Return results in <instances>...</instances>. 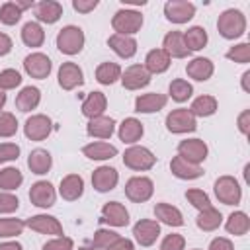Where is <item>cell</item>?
<instances>
[{
    "instance_id": "1",
    "label": "cell",
    "mask_w": 250,
    "mask_h": 250,
    "mask_svg": "<svg viewBox=\"0 0 250 250\" xmlns=\"http://www.w3.org/2000/svg\"><path fill=\"white\" fill-rule=\"evenodd\" d=\"M217 29L225 39H238L246 31V16L240 10L229 8L219 16Z\"/></svg>"
},
{
    "instance_id": "2",
    "label": "cell",
    "mask_w": 250,
    "mask_h": 250,
    "mask_svg": "<svg viewBox=\"0 0 250 250\" xmlns=\"http://www.w3.org/2000/svg\"><path fill=\"white\" fill-rule=\"evenodd\" d=\"M111 27L119 35H133L143 27V14L131 8H121L111 18Z\"/></svg>"
},
{
    "instance_id": "3",
    "label": "cell",
    "mask_w": 250,
    "mask_h": 250,
    "mask_svg": "<svg viewBox=\"0 0 250 250\" xmlns=\"http://www.w3.org/2000/svg\"><path fill=\"white\" fill-rule=\"evenodd\" d=\"M84 31L78 25H64L57 33V47L64 55H78L84 47Z\"/></svg>"
},
{
    "instance_id": "4",
    "label": "cell",
    "mask_w": 250,
    "mask_h": 250,
    "mask_svg": "<svg viewBox=\"0 0 250 250\" xmlns=\"http://www.w3.org/2000/svg\"><path fill=\"white\" fill-rule=\"evenodd\" d=\"M215 195L221 203L225 205H238L240 199H242V188L240 184L236 182V178L232 176H221L215 180Z\"/></svg>"
},
{
    "instance_id": "5",
    "label": "cell",
    "mask_w": 250,
    "mask_h": 250,
    "mask_svg": "<svg viewBox=\"0 0 250 250\" xmlns=\"http://www.w3.org/2000/svg\"><path fill=\"white\" fill-rule=\"evenodd\" d=\"M123 164L131 170H137V172H145V170H150L154 164H156V156L146 148V146H129L125 152H123Z\"/></svg>"
},
{
    "instance_id": "6",
    "label": "cell",
    "mask_w": 250,
    "mask_h": 250,
    "mask_svg": "<svg viewBox=\"0 0 250 250\" xmlns=\"http://www.w3.org/2000/svg\"><path fill=\"white\" fill-rule=\"evenodd\" d=\"M166 129H168L170 133H176V135L191 133V131H195V129H197L195 115H193L188 107L172 109V111L166 115Z\"/></svg>"
},
{
    "instance_id": "7",
    "label": "cell",
    "mask_w": 250,
    "mask_h": 250,
    "mask_svg": "<svg viewBox=\"0 0 250 250\" xmlns=\"http://www.w3.org/2000/svg\"><path fill=\"white\" fill-rule=\"evenodd\" d=\"M152 191H154V184L146 176H133L125 184V195L133 203H145V201H148L152 197Z\"/></svg>"
},
{
    "instance_id": "8",
    "label": "cell",
    "mask_w": 250,
    "mask_h": 250,
    "mask_svg": "<svg viewBox=\"0 0 250 250\" xmlns=\"http://www.w3.org/2000/svg\"><path fill=\"white\" fill-rule=\"evenodd\" d=\"M164 16L172 23H188L195 16V6L188 0H168L164 4Z\"/></svg>"
},
{
    "instance_id": "9",
    "label": "cell",
    "mask_w": 250,
    "mask_h": 250,
    "mask_svg": "<svg viewBox=\"0 0 250 250\" xmlns=\"http://www.w3.org/2000/svg\"><path fill=\"white\" fill-rule=\"evenodd\" d=\"M207 145L205 141L201 139H186V141H180L178 145V156H182L184 160L191 162V164H201L205 158H207Z\"/></svg>"
},
{
    "instance_id": "10",
    "label": "cell",
    "mask_w": 250,
    "mask_h": 250,
    "mask_svg": "<svg viewBox=\"0 0 250 250\" xmlns=\"http://www.w3.org/2000/svg\"><path fill=\"white\" fill-rule=\"evenodd\" d=\"M51 59L43 53H31L23 59V70L31 76V78H37V80H43L51 74Z\"/></svg>"
},
{
    "instance_id": "11",
    "label": "cell",
    "mask_w": 250,
    "mask_h": 250,
    "mask_svg": "<svg viewBox=\"0 0 250 250\" xmlns=\"http://www.w3.org/2000/svg\"><path fill=\"white\" fill-rule=\"evenodd\" d=\"M53 125H51V119L43 113H35L31 117H27L25 125H23V133L29 141H43L49 137Z\"/></svg>"
},
{
    "instance_id": "12",
    "label": "cell",
    "mask_w": 250,
    "mask_h": 250,
    "mask_svg": "<svg viewBox=\"0 0 250 250\" xmlns=\"http://www.w3.org/2000/svg\"><path fill=\"white\" fill-rule=\"evenodd\" d=\"M55 199H57V191L55 188L45 182V180H39L31 186L29 189V201L35 205V207H41V209H49L55 205Z\"/></svg>"
},
{
    "instance_id": "13",
    "label": "cell",
    "mask_w": 250,
    "mask_h": 250,
    "mask_svg": "<svg viewBox=\"0 0 250 250\" xmlns=\"http://www.w3.org/2000/svg\"><path fill=\"white\" fill-rule=\"evenodd\" d=\"M119 80H121L125 90H141V88L148 86L150 74L143 64H131L125 68V72H121Z\"/></svg>"
},
{
    "instance_id": "14",
    "label": "cell",
    "mask_w": 250,
    "mask_h": 250,
    "mask_svg": "<svg viewBox=\"0 0 250 250\" xmlns=\"http://www.w3.org/2000/svg\"><path fill=\"white\" fill-rule=\"evenodd\" d=\"M25 227H29L31 230H35L39 234L62 236V225L53 215H33L31 219L25 221Z\"/></svg>"
},
{
    "instance_id": "15",
    "label": "cell",
    "mask_w": 250,
    "mask_h": 250,
    "mask_svg": "<svg viewBox=\"0 0 250 250\" xmlns=\"http://www.w3.org/2000/svg\"><path fill=\"white\" fill-rule=\"evenodd\" d=\"M133 234L141 246H152L160 236V225L158 221H152V219H141L133 227Z\"/></svg>"
},
{
    "instance_id": "16",
    "label": "cell",
    "mask_w": 250,
    "mask_h": 250,
    "mask_svg": "<svg viewBox=\"0 0 250 250\" xmlns=\"http://www.w3.org/2000/svg\"><path fill=\"white\" fill-rule=\"evenodd\" d=\"M117 182H119V174L111 166H100V168H96L92 172V186L100 193L111 191L117 186Z\"/></svg>"
},
{
    "instance_id": "17",
    "label": "cell",
    "mask_w": 250,
    "mask_h": 250,
    "mask_svg": "<svg viewBox=\"0 0 250 250\" xmlns=\"http://www.w3.org/2000/svg\"><path fill=\"white\" fill-rule=\"evenodd\" d=\"M84 84L82 68L76 62H62L59 68V86L62 90H74L76 86Z\"/></svg>"
},
{
    "instance_id": "18",
    "label": "cell",
    "mask_w": 250,
    "mask_h": 250,
    "mask_svg": "<svg viewBox=\"0 0 250 250\" xmlns=\"http://www.w3.org/2000/svg\"><path fill=\"white\" fill-rule=\"evenodd\" d=\"M102 223H107L109 227H127L129 225V213L125 205L119 201H109L102 207Z\"/></svg>"
},
{
    "instance_id": "19",
    "label": "cell",
    "mask_w": 250,
    "mask_h": 250,
    "mask_svg": "<svg viewBox=\"0 0 250 250\" xmlns=\"http://www.w3.org/2000/svg\"><path fill=\"white\" fill-rule=\"evenodd\" d=\"M35 18L43 23H55L62 16V4L57 0H41L33 6Z\"/></svg>"
},
{
    "instance_id": "20",
    "label": "cell",
    "mask_w": 250,
    "mask_h": 250,
    "mask_svg": "<svg viewBox=\"0 0 250 250\" xmlns=\"http://www.w3.org/2000/svg\"><path fill=\"white\" fill-rule=\"evenodd\" d=\"M107 45H109L111 51H113L117 57H121V59H131V57H135V53H137V41H135L131 35L113 33V35H109Z\"/></svg>"
},
{
    "instance_id": "21",
    "label": "cell",
    "mask_w": 250,
    "mask_h": 250,
    "mask_svg": "<svg viewBox=\"0 0 250 250\" xmlns=\"http://www.w3.org/2000/svg\"><path fill=\"white\" fill-rule=\"evenodd\" d=\"M213 70H215V66H213L211 59H207V57H195V59H191V61L188 62V66H186L188 76L193 78V80H197V82L209 80V78L213 76Z\"/></svg>"
},
{
    "instance_id": "22",
    "label": "cell",
    "mask_w": 250,
    "mask_h": 250,
    "mask_svg": "<svg viewBox=\"0 0 250 250\" xmlns=\"http://www.w3.org/2000/svg\"><path fill=\"white\" fill-rule=\"evenodd\" d=\"M166 102H168V98L164 94H158V92L141 94L135 100V111H139V113H154V111H160L166 105Z\"/></svg>"
},
{
    "instance_id": "23",
    "label": "cell",
    "mask_w": 250,
    "mask_h": 250,
    "mask_svg": "<svg viewBox=\"0 0 250 250\" xmlns=\"http://www.w3.org/2000/svg\"><path fill=\"white\" fill-rule=\"evenodd\" d=\"M59 193L62 199L66 201H76L82 193H84V180L82 176L78 174H68L61 180V186H59Z\"/></svg>"
},
{
    "instance_id": "24",
    "label": "cell",
    "mask_w": 250,
    "mask_h": 250,
    "mask_svg": "<svg viewBox=\"0 0 250 250\" xmlns=\"http://www.w3.org/2000/svg\"><path fill=\"white\" fill-rule=\"evenodd\" d=\"M115 131V121L107 115H100L88 121L86 125V133L94 139H109Z\"/></svg>"
},
{
    "instance_id": "25",
    "label": "cell",
    "mask_w": 250,
    "mask_h": 250,
    "mask_svg": "<svg viewBox=\"0 0 250 250\" xmlns=\"http://www.w3.org/2000/svg\"><path fill=\"white\" fill-rule=\"evenodd\" d=\"M162 49L168 53V57L172 59H186L189 55V51L186 49V43H184V35L180 31H168L164 35V41H162Z\"/></svg>"
},
{
    "instance_id": "26",
    "label": "cell",
    "mask_w": 250,
    "mask_h": 250,
    "mask_svg": "<svg viewBox=\"0 0 250 250\" xmlns=\"http://www.w3.org/2000/svg\"><path fill=\"white\" fill-rule=\"evenodd\" d=\"M105 107H107V98H105L104 92H90L86 96V100L82 102V113L88 119H94V117L104 115Z\"/></svg>"
},
{
    "instance_id": "27",
    "label": "cell",
    "mask_w": 250,
    "mask_h": 250,
    "mask_svg": "<svg viewBox=\"0 0 250 250\" xmlns=\"http://www.w3.org/2000/svg\"><path fill=\"white\" fill-rule=\"evenodd\" d=\"M170 170H172V174H174L176 178H180V180H195V178H201V176H203L201 166L191 164V162L184 160L182 156H174V158H172Z\"/></svg>"
},
{
    "instance_id": "28",
    "label": "cell",
    "mask_w": 250,
    "mask_h": 250,
    "mask_svg": "<svg viewBox=\"0 0 250 250\" xmlns=\"http://www.w3.org/2000/svg\"><path fill=\"white\" fill-rule=\"evenodd\" d=\"M143 66L148 70V74H162L170 66V57L164 49H152L146 53Z\"/></svg>"
},
{
    "instance_id": "29",
    "label": "cell",
    "mask_w": 250,
    "mask_h": 250,
    "mask_svg": "<svg viewBox=\"0 0 250 250\" xmlns=\"http://www.w3.org/2000/svg\"><path fill=\"white\" fill-rule=\"evenodd\" d=\"M143 133H145V127H143V123H141L139 119H135V117L123 119L121 125H119V131H117L119 141L127 143V145L137 143V141L143 137Z\"/></svg>"
},
{
    "instance_id": "30",
    "label": "cell",
    "mask_w": 250,
    "mask_h": 250,
    "mask_svg": "<svg viewBox=\"0 0 250 250\" xmlns=\"http://www.w3.org/2000/svg\"><path fill=\"white\" fill-rule=\"evenodd\" d=\"M51 166H53V158H51L49 150H45V148H35V150L29 152V156H27V168H29L33 174L43 176V174H47V172L51 170Z\"/></svg>"
},
{
    "instance_id": "31",
    "label": "cell",
    "mask_w": 250,
    "mask_h": 250,
    "mask_svg": "<svg viewBox=\"0 0 250 250\" xmlns=\"http://www.w3.org/2000/svg\"><path fill=\"white\" fill-rule=\"evenodd\" d=\"M82 154L90 160H109V158L117 156V148L109 143L96 141V143H90V145L82 146Z\"/></svg>"
},
{
    "instance_id": "32",
    "label": "cell",
    "mask_w": 250,
    "mask_h": 250,
    "mask_svg": "<svg viewBox=\"0 0 250 250\" xmlns=\"http://www.w3.org/2000/svg\"><path fill=\"white\" fill-rule=\"evenodd\" d=\"M154 217L168 225V227H182L184 225V217H182V211L170 203H156L154 205Z\"/></svg>"
},
{
    "instance_id": "33",
    "label": "cell",
    "mask_w": 250,
    "mask_h": 250,
    "mask_svg": "<svg viewBox=\"0 0 250 250\" xmlns=\"http://www.w3.org/2000/svg\"><path fill=\"white\" fill-rule=\"evenodd\" d=\"M39 102H41V92H39V88H35V86H25V88H21L20 94L16 96V107H18L20 111H23V113L35 109V107L39 105Z\"/></svg>"
},
{
    "instance_id": "34",
    "label": "cell",
    "mask_w": 250,
    "mask_h": 250,
    "mask_svg": "<svg viewBox=\"0 0 250 250\" xmlns=\"http://www.w3.org/2000/svg\"><path fill=\"white\" fill-rule=\"evenodd\" d=\"M221 223H223V215H221V211L215 209L213 205L207 207V209H203V211H199V215H197V219H195V225H197L201 230H205V232L217 230V229L221 227Z\"/></svg>"
},
{
    "instance_id": "35",
    "label": "cell",
    "mask_w": 250,
    "mask_h": 250,
    "mask_svg": "<svg viewBox=\"0 0 250 250\" xmlns=\"http://www.w3.org/2000/svg\"><path fill=\"white\" fill-rule=\"evenodd\" d=\"M121 72L123 70H121V66L117 62L105 61V62L98 64V68H96V80L100 84H104V86H109V84H113V82H117L121 78Z\"/></svg>"
},
{
    "instance_id": "36",
    "label": "cell",
    "mask_w": 250,
    "mask_h": 250,
    "mask_svg": "<svg viewBox=\"0 0 250 250\" xmlns=\"http://www.w3.org/2000/svg\"><path fill=\"white\" fill-rule=\"evenodd\" d=\"M184 35V43H186V49L191 53V51H199L207 45V31L201 27V25H191Z\"/></svg>"
},
{
    "instance_id": "37",
    "label": "cell",
    "mask_w": 250,
    "mask_h": 250,
    "mask_svg": "<svg viewBox=\"0 0 250 250\" xmlns=\"http://www.w3.org/2000/svg\"><path fill=\"white\" fill-rule=\"evenodd\" d=\"M225 229H227L229 234L242 236V234H246L248 229H250V219H248V215H246L244 211H234V213L229 215V219H227V223H225Z\"/></svg>"
},
{
    "instance_id": "38",
    "label": "cell",
    "mask_w": 250,
    "mask_h": 250,
    "mask_svg": "<svg viewBox=\"0 0 250 250\" xmlns=\"http://www.w3.org/2000/svg\"><path fill=\"white\" fill-rule=\"evenodd\" d=\"M21 41L27 47H41L45 41V31L37 21H27L21 27Z\"/></svg>"
},
{
    "instance_id": "39",
    "label": "cell",
    "mask_w": 250,
    "mask_h": 250,
    "mask_svg": "<svg viewBox=\"0 0 250 250\" xmlns=\"http://www.w3.org/2000/svg\"><path fill=\"white\" fill-rule=\"evenodd\" d=\"M189 111L195 115V117H209L217 111V100L213 96H199L191 102L189 105Z\"/></svg>"
},
{
    "instance_id": "40",
    "label": "cell",
    "mask_w": 250,
    "mask_h": 250,
    "mask_svg": "<svg viewBox=\"0 0 250 250\" xmlns=\"http://www.w3.org/2000/svg\"><path fill=\"white\" fill-rule=\"evenodd\" d=\"M168 92H170V98H172L174 102L182 104V102H188V100L191 98V94H193V86H191L188 80H184V78H176V80L170 82Z\"/></svg>"
},
{
    "instance_id": "41",
    "label": "cell",
    "mask_w": 250,
    "mask_h": 250,
    "mask_svg": "<svg viewBox=\"0 0 250 250\" xmlns=\"http://www.w3.org/2000/svg\"><path fill=\"white\" fill-rule=\"evenodd\" d=\"M23 182V176L18 168L14 166H8V168H2L0 170V189L4 191H12V189H18Z\"/></svg>"
},
{
    "instance_id": "42",
    "label": "cell",
    "mask_w": 250,
    "mask_h": 250,
    "mask_svg": "<svg viewBox=\"0 0 250 250\" xmlns=\"http://www.w3.org/2000/svg\"><path fill=\"white\" fill-rule=\"evenodd\" d=\"M23 229H25V221H21V219H14V217L0 219V238L18 236V234H21Z\"/></svg>"
},
{
    "instance_id": "43",
    "label": "cell",
    "mask_w": 250,
    "mask_h": 250,
    "mask_svg": "<svg viewBox=\"0 0 250 250\" xmlns=\"http://www.w3.org/2000/svg\"><path fill=\"white\" fill-rule=\"evenodd\" d=\"M21 10L16 6V2H4L0 6V21L4 25H16L21 20Z\"/></svg>"
},
{
    "instance_id": "44",
    "label": "cell",
    "mask_w": 250,
    "mask_h": 250,
    "mask_svg": "<svg viewBox=\"0 0 250 250\" xmlns=\"http://www.w3.org/2000/svg\"><path fill=\"white\" fill-rule=\"evenodd\" d=\"M119 238L117 232L109 230V229H98L94 232V238H92V248H100V250H105L109 244H113L115 240Z\"/></svg>"
},
{
    "instance_id": "45",
    "label": "cell",
    "mask_w": 250,
    "mask_h": 250,
    "mask_svg": "<svg viewBox=\"0 0 250 250\" xmlns=\"http://www.w3.org/2000/svg\"><path fill=\"white\" fill-rule=\"evenodd\" d=\"M18 133V119L10 111H0V137H14Z\"/></svg>"
},
{
    "instance_id": "46",
    "label": "cell",
    "mask_w": 250,
    "mask_h": 250,
    "mask_svg": "<svg viewBox=\"0 0 250 250\" xmlns=\"http://www.w3.org/2000/svg\"><path fill=\"white\" fill-rule=\"evenodd\" d=\"M227 59H229V61H234V62H240V64H246V62L250 61V43L232 45V47L227 51Z\"/></svg>"
},
{
    "instance_id": "47",
    "label": "cell",
    "mask_w": 250,
    "mask_h": 250,
    "mask_svg": "<svg viewBox=\"0 0 250 250\" xmlns=\"http://www.w3.org/2000/svg\"><path fill=\"white\" fill-rule=\"evenodd\" d=\"M186 199L195 207V209H199V211H203V209H207V207H211V199H209V195L203 191V189H188L186 191Z\"/></svg>"
},
{
    "instance_id": "48",
    "label": "cell",
    "mask_w": 250,
    "mask_h": 250,
    "mask_svg": "<svg viewBox=\"0 0 250 250\" xmlns=\"http://www.w3.org/2000/svg\"><path fill=\"white\" fill-rule=\"evenodd\" d=\"M21 84V74L14 68H6L0 72V90H14Z\"/></svg>"
},
{
    "instance_id": "49",
    "label": "cell",
    "mask_w": 250,
    "mask_h": 250,
    "mask_svg": "<svg viewBox=\"0 0 250 250\" xmlns=\"http://www.w3.org/2000/svg\"><path fill=\"white\" fill-rule=\"evenodd\" d=\"M72 246H74L72 238H68V236H55L53 240L45 242L41 250H72Z\"/></svg>"
},
{
    "instance_id": "50",
    "label": "cell",
    "mask_w": 250,
    "mask_h": 250,
    "mask_svg": "<svg viewBox=\"0 0 250 250\" xmlns=\"http://www.w3.org/2000/svg\"><path fill=\"white\" fill-rule=\"evenodd\" d=\"M184 246H186V238L182 234L172 232V234L164 236V240L160 244V250H184Z\"/></svg>"
},
{
    "instance_id": "51",
    "label": "cell",
    "mask_w": 250,
    "mask_h": 250,
    "mask_svg": "<svg viewBox=\"0 0 250 250\" xmlns=\"http://www.w3.org/2000/svg\"><path fill=\"white\" fill-rule=\"evenodd\" d=\"M20 207V201L16 195L8 191H0V213H14Z\"/></svg>"
},
{
    "instance_id": "52",
    "label": "cell",
    "mask_w": 250,
    "mask_h": 250,
    "mask_svg": "<svg viewBox=\"0 0 250 250\" xmlns=\"http://www.w3.org/2000/svg\"><path fill=\"white\" fill-rule=\"evenodd\" d=\"M20 156V146L16 143H2L0 145V164L8 160H16Z\"/></svg>"
},
{
    "instance_id": "53",
    "label": "cell",
    "mask_w": 250,
    "mask_h": 250,
    "mask_svg": "<svg viewBox=\"0 0 250 250\" xmlns=\"http://www.w3.org/2000/svg\"><path fill=\"white\" fill-rule=\"evenodd\" d=\"M98 6V0H72V8L80 14H88Z\"/></svg>"
},
{
    "instance_id": "54",
    "label": "cell",
    "mask_w": 250,
    "mask_h": 250,
    "mask_svg": "<svg viewBox=\"0 0 250 250\" xmlns=\"http://www.w3.org/2000/svg\"><path fill=\"white\" fill-rule=\"evenodd\" d=\"M207 250H234V246H232V242H230L229 238L217 236V238H213V240L209 242V248H207Z\"/></svg>"
},
{
    "instance_id": "55",
    "label": "cell",
    "mask_w": 250,
    "mask_h": 250,
    "mask_svg": "<svg viewBox=\"0 0 250 250\" xmlns=\"http://www.w3.org/2000/svg\"><path fill=\"white\" fill-rule=\"evenodd\" d=\"M238 131L242 135H248L250 133V109H244L240 115H238Z\"/></svg>"
},
{
    "instance_id": "56",
    "label": "cell",
    "mask_w": 250,
    "mask_h": 250,
    "mask_svg": "<svg viewBox=\"0 0 250 250\" xmlns=\"http://www.w3.org/2000/svg\"><path fill=\"white\" fill-rule=\"evenodd\" d=\"M105 250H135V244H133V240H129V238H117L113 244H109Z\"/></svg>"
},
{
    "instance_id": "57",
    "label": "cell",
    "mask_w": 250,
    "mask_h": 250,
    "mask_svg": "<svg viewBox=\"0 0 250 250\" xmlns=\"http://www.w3.org/2000/svg\"><path fill=\"white\" fill-rule=\"evenodd\" d=\"M10 51H12V39H10L6 33L0 31V57L8 55Z\"/></svg>"
},
{
    "instance_id": "58",
    "label": "cell",
    "mask_w": 250,
    "mask_h": 250,
    "mask_svg": "<svg viewBox=\"0 0 250 250\" xmlns=\"http://www.w3.org/2000/svg\"><path fill=\"white\" fill-rule=\"evenodd\" d=\"M0 250H23V246L20 242H16V240H10V242H2Z\"/></svg>"
},
{
    "instance_id": "59",
    "label": "cell",
    "mask_w": 250,
    "mask_h": 250,
    "mask_svg": "<svg viewBox=\"0 0 250 250\" xmlns=\"http://www.w3.org/2000/svg\"><path fill=\"white\" fill-rule=\"evenodd\" d=\"M14 2H16V6H18V8L21 10V12L33 6V0H14Z\"/></svg>"
},
{
    "instance_id": "60",
    "label": "cell",
    "mask_w": 250,
    "mask_h": 250,
    "mask_svg": "<svg viewBox=\"0 0 250 250\" xmlns=\"http://www.w3.org/2000/svg\"><path fill=\"white\" fill-rule=\"evenodd\" d=\"M242 90L244 92H250V70H246L242 74Z\"/></svg>"
},
{
    "instance_id": "61",
    "label": "cell",
    "mask_w": 250,
    "mask_h": 250,
    "mask_svg": "<svg viewBox=\"0 0 250 250\" xmlns=\"http://www.w3.org/2000/svg\"><path fill=\"white\" fill-rule=\"evenodd\" d=\"M4 104H6V92H4V90H0V109L4 107Z\"/></svg>"
},
{
    "instance_id": "62",
    "label": "cell",
    "mask_w": 250,
    "mask_h": 250,
    "mask_svg": "<svg viewBox=\"0 0 250 250\" xmlns=\"http://www.w3.org/2000/svg\"><path fill=\"white\" fill-rule=\"evenodd\" d=\"M78 250H94V248H88V246H82V248H78Z\"/></svg>"
},
{
    "instance_id": "63",
    "label": "cell",
    "mask_w": 250,
    "mask_h": 250,
    "mask_svg": "<svg viewBox=\"0 0 250 250\" xmlns=\"http://www.w3.org/2000/svg\"><path fill=\"white\" fill-rule=\"evenodd\" d=\"M193 250H199V248H193Z\"/></svg>"
}]
</instances>
